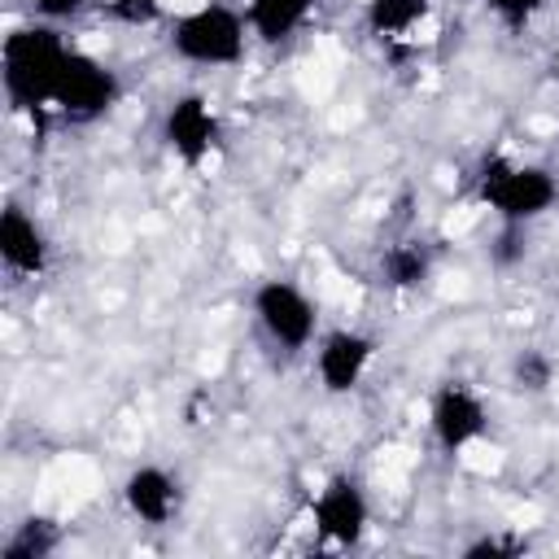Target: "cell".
<instances>
[{
	"mask_svg": "<svg viewBox=\"0 0 559 559\" xmlns=\"http://www.w3.org/2000/svg\"><path fill=\"white\" fill-rule=\"evenodd\" d=\"M70 39L61 35V26L52 22H31V26H13L0 44V83H4V100L17 114H44L52 109L57 96V79L66 70L70 57Z\"/></svg>",
	"mask_w": 559,
	"mask_h": 559,
	"instance_id": "obj_1",
	"label": "cell"
},
{
	"mask_svg": "<svg viewBox=\"0 0 559 559\" xmlns=\"http://www.w3.org/2000/svg\"><path fill=\"white\" fill-rule=\"evenodd\" d=\"M476 192L485 201V210L507 223V227H528L542 214H550L559 205V175L537 166V162H515V157H485L480 175H476Z\"/></svg>",
	"mask_w": 559,
	"mask_h": 559,
	"instance_id": "obj_2",
	"label": "cell"
},
{
	"mask_svg": "<svg viewBox=\"0 0 559 559\" xmlns=\"http://www.w3.org/2000/svg\"><path fill=\"white\" fill-rule=\"evenodd\" d=\"M249 35L253 31H249L245 9H236L227 0H205V4H197L170 22V52L183 66L227 70V66L245 61Z\"/></svg>",
	"mask_w": 559,
	"mask_h": 559,
	"instance_id": "obj_3",
	"label": "cell"
},
{
	"mask_svg": "<svg viewBox=\"0 0 559 559\" xmlns=\"http://www.w3.org/2000/svg\"><path fill=\"white\" fill-rule=\"evenodd\" d=\"M249 310L262 336L284 354H306L319 341V306L297 280H284V275L258 280Z\"/></svg>",
	"mask_w": 559,
	"mask_h": 559,
	"instance_id": "obj_4",
	"label": "cell"
},
{
	"mask_svg": "<svg viewBox=\"0 0 559 559\" xmlns=\"http://www.w3.org/2000/svg\"><path fill=\"white\" fill-rule=\"evenodd\" d=\"M118 96H122L118 74H114L100 57H92V52H83V48H70L66 70H61V79H57L52 114L66 118V122H74V127H83V122L105 118V114L118 105Z\"/></svg>",
	"mask_w": 559,
	"mask_h": 559,
	"instance_id": "obj_5",
	"label": "cell"
},
{
	"mask_svg": "<svg viewBox=\"0 0 559 559\" xmlns=\"http://www.w3.org/2000/svg\"><path fill=\"white\" fill-rule=\"evenodd\" d=\"M310 524H314V537L328 542V546H358L371 528V498H367V485L354 476V472H336L328 476L314 498H310Z\"/></svg>",
	"mask_w": 559,
	"mask_h": 559,
	"instance_id": "obj_6",
	"label": "cell"
},
{
	"mask_svg": "<svg viewBox=\"0 0 559 559\" xmlns=\"http://www.w3.org/2000/svg\"><path fill=\"white\" fill-rule=\"evenodd\" d=\"M218 140H223V118H218V109L210 105L205 92H183V96H175L166 105V114H162V144H166V153L179 166H188V170L205 166L214 157Z\"/></svg>",
	"mask_w": 559,
	"mask_h": 559,
	"instance_id": "obj_7",
	"label": "cell"
},
{
	"mask_svg": "<svg viewBox=\"0 0 559 559\" xmlns=\"http://www.w3.org/2000/svg\"><path fill=\"white\" fill-rule=\"evenodd\" d=\"M428 432L445 454L472 450L489 432V406L467 380H445L428 397Z\"/></svg>",
	"mask_w": 559,
	"mask_h": 559,
	"instance_id": "obj_8",
	"label": "cell"
},
{
	"mask_svg": "<svg viewBox=\"0 0 559 559\" xmlns=\"http://www.w3.org/2000/svg\"><path fill=\"white\" fill-rule=\"evenodd\" d=\"M376 362V336L362 328H328L314 341V380L328 397H349Z\"/></svg>",
	"mask_w": 559,
	"mask_h": 559,
	"instance_id": "obj_9",
	"label": "cell"
},
{
	"mask_svg": "<svg viewBox=\"0 0 559 559\" xmlns=\"http://www.w3.org/2000/svg\"><path fill=\"white\" fill-rule=\"evenodd\" d=\"M118 493H122L127 515L140 520V524H148V528L175 524V515H179V507H183V485H179V476H175L170 467H162V463H135V467L122 476Z\"/></svg>",
	"mask_w": 559,
	"mask_h": 559,
	"instance_id": "obj_10",
	"label": "cell"
},
{
	"mask_svg": "<svg viewBox=\"0 0 559 559\" xmlns=\"http://www.w3.org/2000/svg\"><path fill=\"white\" fill-rule=\"evenodd\" d=\"M0 262L17 280H39L52 262V240L22 201H4L0 210Z\"/></svg>",
	"mask_w": 559,
	"mask_h": 559,
	"instance_id": "obj_11",
	"label": "cell"
},
{
	"mask_svg": "<svg viewBox=\"0 0 559 559\" xmlns=\"http://www.w3.org/2000/svg\"><path fill=\"white\" fill-rule=\"evenodd\" d=\"M432 17V0H362V26L371 39H411Z\"/></svg>",
	"mask_w": 559,
	"mask_h": 559,
	"instance_id": "obj_12",
	"label": "cell"
},
{
	"mask_svg": "<svg viewBox=\"0 0 559 559\" xmlns=\"http://www.w3.org/2000/svg\"><path fill=\"white\" fill-rule=\"evenodd\" d=\"M314 13V0H245V17L253 39L262 44H284L293 39Z\"/></svg>",
	"mask_w": 559,
	"mask_h": 559,
	"instance_id": "obj_13",
	"label": "cell"
},
{
	"mask_svg": "<svg viewBox=\"0 0 559 559\" xmlns=\"http://www.w3.org/2000/svg\"><path fill=\"white\" fill-rule=\"evenodd\" d=\"M432 280V253L424 240H397L380 253V284L393 293H415Z\"/></svg>",
	"mask_w": 559,
	"mask_h": 559,
	"instance_id": "obj_14",
	"label": "cell"
},
{
	"mask_svg": "<svg viewBox=\"0 0 559 559\" xmlns=\"http://www.w3.org/2000/svg\"><path fill=\"white\" fill-rule=\"evenodd\" d=\"M61 546V528L48 515H26L0 546V559H48Z\"/></svg>",
	"mask_w": 559,
	"mask_h": 559,
	"instance_id": "obj_15",
	"label": "cell"
},
{
	"mask_svg": "<svg viewBox=\"0 0 559 559\" xmlns=\"http://www.w3.org/2000/svg\"><path fill=\"white\" fill-rule=\"evenodd\" d=\"M511 384H515L520 393H546V389L555 384V358H550L546 349H537V345L520 349V354L511 358Z\"/></svg>",
	"mask_w": 559,
	"mask_h": 559,
	"instance_id": "obj_16",
	"label": "cell"
},
{
	"mask_svg": "<svg viewBox=\"0 0 559 559\" xmlns=\"http://www.w3.org/2000/svg\"><path fill=\"white\" fill-rule=\"evenodd\" d=\"M520 550H528V542L524 537H476V542H467L463 546V555L467 559H507V555H520Z\"/></svg>",
	"mask_w": 559,
	"mask_h": 559,
	"instance_id": "obj_17",
	"label": "cell"
},
{
	"mask_svg": "<svg viewBox=\"0 0 559 559\" xmlns=\"http://www.w3.org/2000/svg\"><path fill=\"white\" fill-rule=\"evenodd\" d=\"M485 9L507 26H528L546 9V0H485Z\"/></svg>",
	"mask_w": 559,
	"mask_h": 559,
	"instance_id": "obj_18",
	"label": "cell"
},
{
	"mask_svg": "<svg viewBox=\"0 0 559 559\" xmlns=\"http://www.w3.org/2000/svg\"><path fill=\"white\" fill-rule=\"evenodd\" d=\"M26 9L35 13V22L61 26V22H74V17L87 9V0H26Z\"/></svg>",
	"mask_w": 559,
	"mask_h": 559,
	"instance_id": "obj_19",
	"label": "cell"
}]
</instances>
